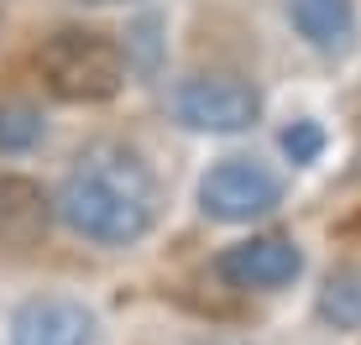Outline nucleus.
I'll list each match as a JSON object with an SVG mask.
<instances>
[{
	"label": "nucleus",
	"mask_w": 361,
	"mask_h": 345,
	"mask_svg": "<svg viewBox=\"0 0 361 345\" xmlns=\"http://www.w3.org/2000/svg\"><path fill=\"white\" fill-rule=\"evenodd\" d=\"M58 215L68 230L99 246H131L152 230L157 178L126 146H94L68 168L58 189Z\"/></svg>",
	"instance_id": "f257e3e1"
},
{
	"label": "nucleus",
	"mask_w": 361,
	"mask_h": 345,
	"mask_svg": "<svg viewBox=\"0 0 361 345\" xmlns=\"http://www.w3.org/2000/svg\"><path fill=\"white\" fill-rule=\"evenodd\" d=\"M37 68H42L47 89H53L58 100H79V105L110 100V94L126 84V53L99 32L47 37L42 53H37Z\"/></svg>",
	"instance_id": "f03ea898"
},
{
	"label": "nucleus",
	"mask_w": 361,
	"mask_h": 345,
	"mask_svg": "<svg viewBox=\"0 0 361 345\" xmlns=\"http://www.w3.org/2000/svg\"><path fill=\"white\" fill-rule=\"evenodd\" d=\"M278 199H283V183L272 178L262 163H252V157H226V163H215L204 172V183H199L204 215L226 220V225L262 220V215L278 209Z\"/></svg>",
	"instance_id": "7ed1b4c3"
},
{
	"label": "nucleus",
	"mask_w": 361,
	"mask_h": 345,
	"mask_svg": "<svg viewBox=\"0 0 361 345\" xmlns=\"http://www.w3.org/2000/svg\"><path fill=\"white\" fill-rule=\"evenodd\" d=\"M173 110H178L183 126L194 131H246L257 120V89L246 79H231V73H199V79L178 84L173 94Z\"/></svg>",
	"instance_id": "20e7f679"
},
{
	"label": "nucleus",
	"mask_w": 361,
	"mask_h": 345,
	"mask_svg": "<svg viewBox=\"0 0 361 345\" xmlns=\"http://www.w3.org/2000/svg\"><path fill=\"white\" fill-rule=\"evenodd\" d=\"M215 267H220V277H226L231 288H283V282L298 277L304 256L283 236H252V241L231 246V251H220Z\"/></svg>",
	"instance_id": "39448f33"
},
{
	"label": "nucleus",
	"mask_w": 361,
	"mask_h": 345,
	"mask_svg": "<svg viewBox=\"0 0 361 345\" xmlns=\"http://www.w3.org/2000/svg\"><path fill=\"white\" fill-rule=\"evenodd\" d=\"M90 335L94 319L73 299H32L11 325V345H90Z\"/></svg>",
	"instance_id": "423d86ee"
},
{
	"label": "nucleus",
	"mask_w": 361,
	"mask_h": 345,
	"mask_svg": "<svg viewBox=\"0 0 361 345\" xmlns=\"http://www.w3.org/2000/svg\"><path fill=\"white\" fill-rule=\"evenodd\" d=\"M47 236V194L32 178H0V246H37Z\"/></svg>",
	"instance_id": "0eeeda50"
},
{
	"label": "nucleus",
	"mask_w": 361,
	"mask_h": 345,
	"mask_svg": "<svg viewBox=\"0 0 361 345\" xmlns=\"http://www.w3.org/2000/svg\"><path fill=\"white\" fill-rule=\"evenodd\" d=\"M293 27L319 53H345L356 37V6L351 0H293Z\"/></svg>",
	"instance_id": "6e6552de"
},
{
	"label": "nucleus",
	"mask_w": 361,
	"mask_h": 345,
	"mask_svg": "<svg viewBox=\"0 0 361 345\" xmlns=\"http://www.w3.org/2000/svg\"><path fill=\"white\" fill-rule=\"evenodd\" d=\"M42 142V115L32 105H0V152L16 157Z\"/></svg>",
	"instance_id": "1a4fd4ad"
},
{
	"label": "nucleus",
	"mask_w": 361,
	"mask_h": 345,
	"mask_svg": "<svg viewBox=\"0 0 361 345\" xmlns=\"http://www.w3.org/2000/svg\"><path fill=\"white\" fill-rule=\"evenodd\" d=\"M319 314L335 319L341 330H356L361 325V277H330L325 293H319Z\"/></svg>",
	"instance_id": "9d476101"
},
{
	"label": "nucleus",
	"mask_w": 361,
	"mask_h": 345,
	"mask_svg": "<svg viewBox=\"0 0 361 345\" xmlns=\"http://www.w3.org/2000/svg\"><path fill=\"white\" fill-rule=\"evenodd\" d=\"M319 146H325V131H319L314 120H293V126L283 131V152H288L293 163H314Z\"/></svg>",
	"instance_id": "9b49d317"
},
{
	"label": "nucleus",
	"mask_w": 361,
	"mask_h": 345,
	"mask_svg": "<svg viewBox=\"0 0 361 345\" xmlns=\"http://www.w3.org/2000/svg\"><path fill=\"white\" fill-rule=\"evenodd\" d=\"M90 6H116V0H90Z\"/></svg>",
	"instance_id": "f8f14e48"
}]
</instances>
